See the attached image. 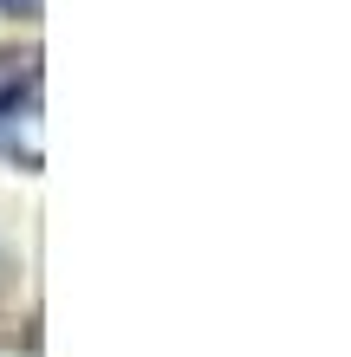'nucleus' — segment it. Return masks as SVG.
Returning <instances> with one entry per match:
<instances>
[{"mask_svg":"<svg viewBox=\"0 0 351 357\" xmlns=\"http://www.w3.org/2000/svg\"><path fill=\"white\" fill-rule=\"evenodd\" d=\"M33 7V0H0V13H27Z\"/></svg>","mask_w":351,"mask_h":357,"instance_id":"obj_1","label":"nucleus"}]
</instances>
